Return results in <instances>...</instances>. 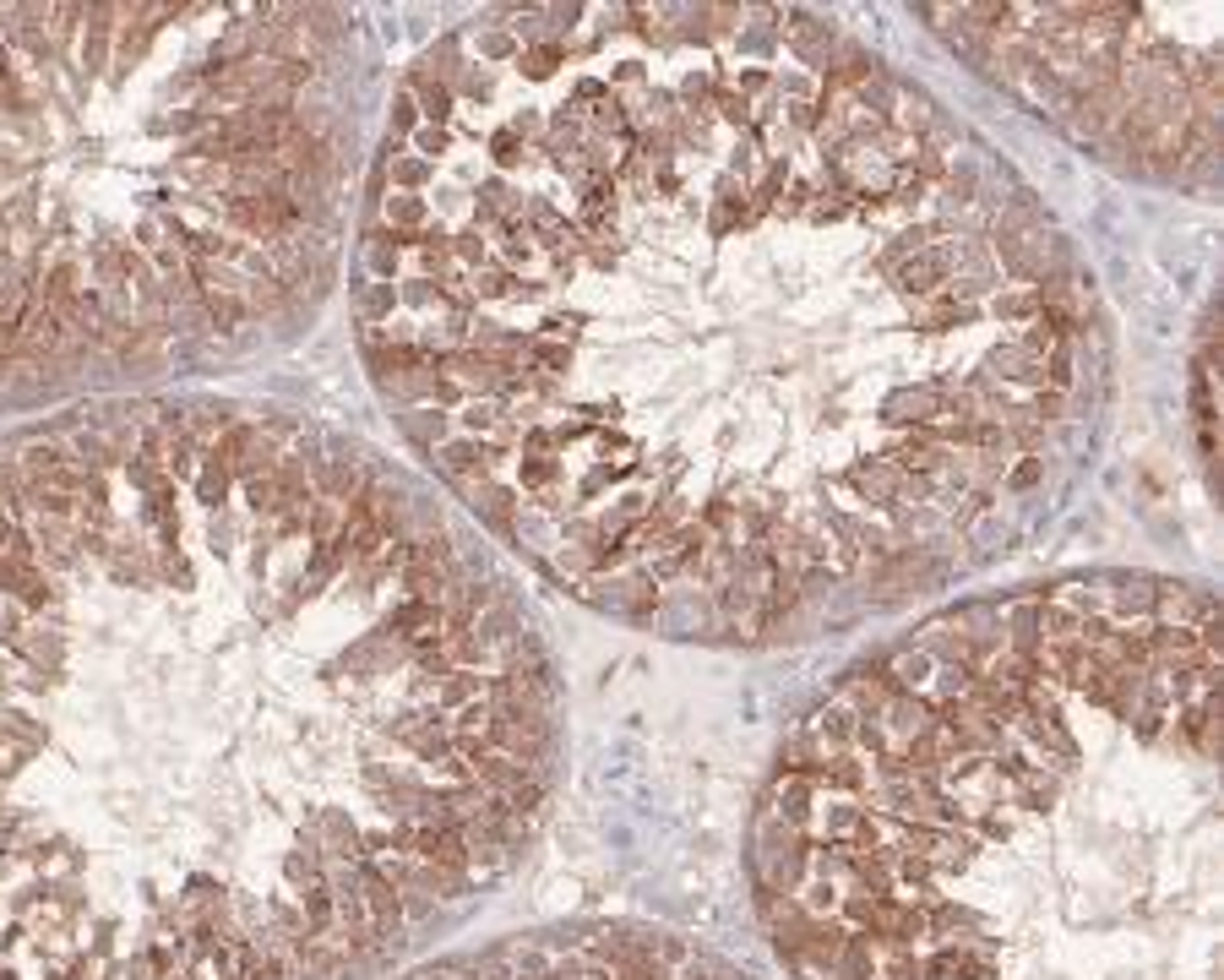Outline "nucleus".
Listing matches in <instances>:
<instances>
[{
  "label": "nucleus",
  "mask_w": 1224,
  "mask_h": 980,
  "mask_svg": "<svg viewBox=\"0 0 1224 980\" xmlns=\"http://www.w3.org/2000/svg\"><path fill=\"white\" fill-rule=\"evenodd\" d=\"M365 99L338 6H0V409L295 338L359 213Z\"/></svg>",
  "instance_id": "4"
},
{
  "label": "nucleus",
  "mask_w": 1224,
  "mask_h": 980,
  "mask_svg": "<svg viewBox=\"0 0 1224 980\" xmlns=\"http://www.w3.org/2000/svg\"><path fill=\"white\" fill-rule=\"evenodd\" d=\"M925 22L1100 164L1219 192V6H925Z\"/></svg>",
  "instance_id": "5"
},
{
  "label": "nucleus",
  "mask_w": 1224,
  "mask_h": 980,
  "mask_svg": "<svg viewBox=\"0 0 1224 980\" xmlns=\"http://www.w3.org/2000/svg\"><path fill=\"white\" fill-rule=\"evenodd\" d=\"M794 980H1219V611L1094 572L953 604L794 725L751 828Z\"/></svg>",
  "instance_id": "3"
},
{
  "label": "nucleus",
  "mask_w": 1224,
  "mask_h": 980,
  "mask_svg": "<svg viewBox=\"0 0 1224 980\" xmlns=\"http://www.w3.org/2000/svg\"><path fill=\"white\" fill-rule=\"evenodd\" d=\"M359 354L425 469L686 643L892 616L1089 469L1110 327L1045 197L789 6H496L392 93Z\"/></svg>",
  "instance_id": "1"
},
{
  "label": "nucleus",
  "mask_w": 1224,
  "mask_h": 980,
  "mask_svg": "<svg viewBox=\"0 0 1224 980\" xmlns=\"http://www.w3.org/2000/svg\"><path fill=\"white\" fill-rule=\"evenodd\" d=\"M555 774L529 599L359 436L158 393L0 447V980H365Z\"/></svg>",
  "instance_id": "2"
},
{
  "label": "nucleus",
  "mask_w": 1224,
  "mask_h": 980,
  "mask_svg": "<svg viewBox=\"0 0 1224 980\" xmlns=\"http://www.w3.org/2000/svg\"><path fill=\"white\" fill-rule=\"evenodd\" d=\"M1197 426H1203V463L1213 469V333H1203V349H1197Z\"/></svg>",
  "instance_id": "7"
},
{
  "label": "nucleus",
  "mask_w": 1224,
  "mask_h": 980,
  "mask_svg": "<svg viewBox=\"0 0 1224 980\" xmlns=\"http://www.w3.org/2000/svg\"><path fill=\"white\" fill-rule=\"evenodd\" d=\"M408 980H751L730 959L697 948L670 931L642 926H588V931H534L485 953H457Z\"/></svg>",
  "instance_id": "6"
}]
</instances>
